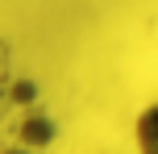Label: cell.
Masks as SVG:
<instances>
[{
    "mask_svg": "<svg viewBox=\"0 0 158 154\" xmlns=\"http://www.w3.org/2000/svg\"><path fill=\"white\" fill-rule=\"evenodd\" d=\"M133 146H137V154H158V100L137 113V121H133Z\"/></svg>",
    "mask_w": 158,
    "mask_h": 154,
    "instance_id": "cell-1",
    "label": "cell"
}]
</instances>
